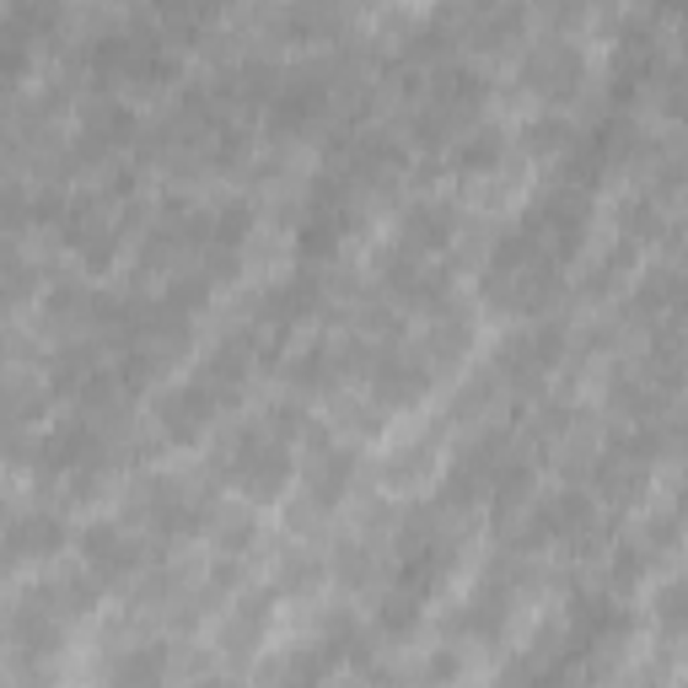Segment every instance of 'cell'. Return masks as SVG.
I'll return each mask as SVG.
<instances>
[{"label": "cell", "instance_id": "1", "mask_svg": "<svg viewBox=\"0 0 688 688\" xmlns=\"http://www.w3.org/2000/svg\"><path fill=\"white\" fill-rule=\"evenodd\" d=\"M291 479V452L280 436H248L243 452L232 457V485L248 490L253 501H275Z\"/></svg>", "mask_w": 688, "mask_h": 688}, {"label": "cell", "instance_id": "2", "mask_svg": "<svg viewBox=\"0 0 688 688\" xmlns=\"http://www.w3.org/2000/svg\"><path fill=\"white\" fill-rule=\"evenodd\" d=\"M81 555H86V564H92L103 581H114V575L135 570V560H140V549L129 544L114 522H97V527H86V538H81Z\"/></svg>", "mask_w": 688, "mask_h": 688}, {"label": "cell", "instance_id": "3", "mask_svg": "<svg viewBox=\"0 0 688 688\" xmlns=\"http://www.w3.org/2000/svg\"><path fill=\"white\" fill-rule=\"evenodd\" d=\"M5 544H11V555H55L65 544V527L55 516H16L11 522V533H5Z\"/></svg>", "mask_w": 688, "mask_h": 688}, {"label": "cell", "instance_id": "4", "mask_svg": "<svg viewBox=\"0 0 688 688\" xmlns=\"http://www.w3.org/2000/svg\"><path fill=\"white\" fill-rule=\"evenodd\" d=\"M167 678V651L162 645H140L114 667V688H162Z\"/></svg>", "mask_w": 688, "mask_h": 688}, {"label": "cell", "instance_id": "5", "mask_svg": "<svg viewBox=\"0 0 688 688\" xmlns=\"http://www.w3.org/2000/svg\"><path fill=\"white\" fill-rule=\"evenodd\" d=\"M345 485H350V452H339V446H328V452H317L313 474H307V490H313L317 505H334L345 495Z\"/></svg>", "mask_w": 688, "mask_h": 688}, {"label": "cell", "instance_id": "6", "mask_svg": "<svg viewBox=\"0 0 688 688\" xmlns=\"http://www.w3.org/2000/svg\"><path fill=\"white\" fill-rule=\"evenodd\" d=\"M575 75H581V65H575L570 49H544V55L533 60V81H538L544 92H570Z\"/></svg>", "mask_w": 688, "mask_h": 688}, {"label": "cell", "instance_id": "7", "mask_svg": "<svg viewBox=\"0 0 688 688\" xmlns=\"http://www.w3.org/2000/svg\"><path fill=\"white\" fill-rule=\"evenodd\" d=\"M446 226H452V215H446L441 205H415L409 221H404V232H409L415 248H436L441 237H446Z\"/></svg>", "mask_w": 688, "mask_h": 688}, {"label": "cell", "instance_id": "8", "mask_svg": "<svg viewBox=\"0 0 688 688\" xmlns=\"http://www.w3.org/2000/svg\"><path fill=\"white\" fill-rule=\"evenodd\" d=\"M495 156H501V135H495V129H485L479 140L463 145V167H490Z\"/></svg>", "mask_w": 688, "mask_h": 688}, {"label": "cell", "instance_id": "9", "mask_svg": "<svg viewBox=\"0 0 688 688\" xmlns=\"http://www.w3.org/2000/svg\"><path fill=\"white\" fill-rule=\"evenodd\" d=\"M253 538V522L248 516H232V522H221V549H243Z\"/></svg>", "mask_w": 688, "mask_h": 688}]
</instances>
